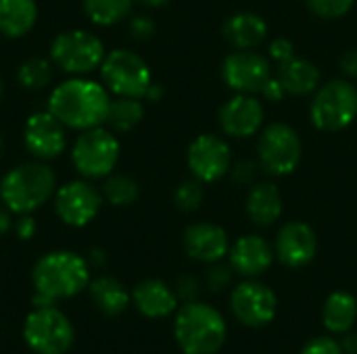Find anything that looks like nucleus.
I'll list each match as a JSON object with an SVG mask.
<instances>
[{
    "instance_id": "30",
    "label": "nucleus",
    "mask_w": 357,
    "mask_h": 354,
    "mask_svg": "<svg viewBox=\"0 0 357 354\" xmlns=\"http://www.w3.org/2000/svg\"><path fill=\"white\" fill-rule=\"evenodd\" d=\"M100 192H102V198L111 207H130L140 196V188H138L136 179H132L128 175H113V173L105 177Z\"/></svg>"
},
{
    "instance_id": "48",
    "label": "nucleus",
    "mask_w": 357,
    "mask_h": 354,
    "mask_svg": "<svg viewBox=\"0 0 357 354\" xmlns=\"http://www.w3.org/2000/svg\"><path fill=\"white\" fill-rule=\"evenodd\" d=\"M2 148H4V140H2V134H0V154H2Z\"/></svg>"
},
{
    "instance_id": "38",
    "label": "nucleus",
    "mask_w": 357,
    "mask_h": 354,
    "mask_svg": "<svg viewBox=\"0 0 357 354\" xmlns=\"http://www.w3.org/2000/svg\"><path fill=\"white\" fill-rule=\"evenodd\" d=\"M230 277H232V271L228 267H222V265L213 263V267L207 273V284L211 286V290H220L230 282Z\"/></svg>"
},
{
    "instance_id": "15",
    "label": "nucleus",
    "mask_w": 357,
    "mask_h": 354,
    "mask_svg": "<svg viewBox=\"0 0 357 354\" xmlns=\"http://www.w3.org/2000/svg\"><path fill=\"white\" fill-rule=\"evenodd\" d=\"M67 127L46 108L31 113L23 127V144L25 150L36 161H52L59 159L67 148Z\"/></svg>"
},
{
    "instance_id": "11",
    "label": "nucleus",
    "mask_w": 357,
    "mask_h": 354,
    "mask_svg": "<svg viewBox=\"0 0 357 354\" xmlns=\"http://www.w3.org/2000/svg\"><path fill=\"white\" fill-rule=\"evenodd\" d=\"M102 192L88 179H73L56 188L54 213L71 227H84L92 223L102 207Z\"/></svg>"
},
{
    "instance_id": "41",
    "label": "nucleus",
    "mask_w": 357,
    "mask_h": 354,
    "mask_svg": "<svg viewBox=\"0 0 357 354\" xmlns=\"http://www.w3.org/2000/svg\"><path fill=\"white\" fill-rule=\"evenodd\" d=\"M339 65H341V71H343L347 77H357V46L356 48H349V50L341 56Z\"/></svg>"
},
{
    "instance_id": "31",
    "label": "nucleus",
    "mask_w": 357,
    "mask_h": 354,
    "mask_svg": "<svg viewBox=\"0 0 357 354\" xmlns=\"http://www.w3.org/2000/svg\"><path fill=\"white\" fill-rule=\"evenodd\" d=\"M205 184H201L199 179H186L182 182L176 192H174V204L182 211V213H195L205 198Z\"/></svg>"
},
{
    "instance_id": "29",
    "label": "nucleus",
    "mask_w": 357,
    "mask_h": 354,
    "mask_svg": "<svg viewBox=\"0 0 357 354\" xmlns=\"http://www.w3.org/2000/svg\"><path fill=\"white\" fill-rule=\"evenodd\" d=\"M52 61L44 56H29L17 69V81L23 90L38 92L44 90L52 79Z\"/></svg>"
},
{
    "instance_id": "10",
    "label": "nucleus",
    "mask_w": 357,
    "mask_h": 354,
    "mask_svg": "<svg viewBox=\"0 0 357 354\" xmlns=\"http://www.w3.org/2000/svg\"><path fill=\"white\" fill-rule=\"evenodd\" d=\"M303 156V144L297 134L287 123L268 125L257 140V163L259 167L274 177L291 175Z\"/></svg>"
},
{
    "instance_id": "40",
    "label": "nucleus",
    "mask_w": 357,
    "mask_h": 354,
    "mask_svg": "<svg viewBox=\"0 0 357 354\" xmlns=\"http://www.w3.org/2000/svg\"><path fill=\"white\" fill-rule=\"evenodd\" d=\"M197 292H199V284H197V280H195L192 275L180 277V282H178V292H176V294H180L186 303H190V298H195Z\"/></svg>"
},
{
    "instance_id": "18",
    "label": "nucleus",
    "mask_w": 357,
    "mask_h": 354,
    "mask_svg": "<svg viewBox=\"0 0 357 354\" xmlns=\"http://www.w3.org/2000/svg\"><path fill=\"white\" fill-rule=\"evenodd\" d=\"M184 250L199 263H220L230 250L228 234L215 223H192L184 232Z\"/></svg>"
},
{
    "instance_id": "32",
    "label": "nucleus",
    "mask_w": 357,
    "mask_h": 354,
    "mask_svg": "<svg viewBox=\"0 0 357 354\" xmlns=\"http://www.w3.org/2000/svg\"><path fill=\"white\" fill-rule=\"evenodd\" d=\"M305 2H307V8L316 17L333 21V19L345 17L354 8L356 0H305Z\"/></svg>"
},
{
    "instance_id": "36",
    "label": "nucleus",
    "mask_w": 357,
    "mask_h": 354,
    "mask_svg": "<svg viewBox=\"0 0 357 354\" xmlns=\"http://www.w3.org/2000/svg\"><path fill=\"white\" fill-rule=\"evenodd\" d=\"M257 169H261L259 163L241 161V163L234 165L232 177H234V182H238L241 186H253V184H255V175H257Z\"/></svg>"
},
{
    "instance_id": "20",
    "label": "nucleus",
    "mask_w": 357,
    "mask_h": 354,
    "mask_svg": "<svg viewBox=\"0 0 357 354\" xmlns=\"http://www.w3.org/2000/svg\"><path fill=\"white\" fill-rule=\"evenodd\" d=\"M132 303L140 315L149 319H163L178 309L176 292L161 280H144L132 292Z\"/></svg>"
},
{
    "instance_id": "19",
    "label": "nucleus",
    "mask_w": 357,
    "mask_h": 354,
    "mask_svg": "<svg viewBox=\"0 0 357 354\" xmlns=\"http://www.w3.org/2000/svg\"><path fill=\"white\" fill-rule=\"evenodd\" d=\"M228 257H230V267L236 273L245 277H257L270 269L274 261V250L261 236L249 234L232 244Z\"/></svg>"
},
{
    "instance_id": "12",
    "label": "nucleus",
    "mask_w": 357,
    "mask_h": 354,
    "mask_svg": "<svg viewBox=\"0 0 357 354\" xmlns=\"http://www.w3.org/2000/svg\"><path fill=\"white\" fill-rule=\"evenodd\" d=\"M186 163L195 179L201 184H215L232 169V152L222 136L201 134L190 142Z\"/></svg>"
},
{
    "instance_id": "45",
    "label": "nucleus",
    "mask_w": 357,
    "mask_h": 354,
    "mask_svg": "<svg viewBox=\"0 0 357 354\" xmlns=\"http://www.w3.org/2000/svg\"><path fill=\"white\" fill-rule=\"evenodd\" d=\"M136 2H140V4L146 6V8H163V6H167L172 0H136Z\"/></svg>"
},
{
    "instance_id": "35",
    "label": "nucleus",
    "mask_w": 357,
    "mask_h": 354,
    "mask_svg": "<svg viewBox=\"0 0 357 354\" xmlns=\"http://www.w3.org/2000/svg\"><path fill=\"white\" fill-rule=\"evenodd\" d=\"M268 52H270V58L280 65V63H287V61H291L295 56V44L289 38H282L280 35V38H276V40L270 42Z\"/></svg>"
},
{
    "instance_id": "16",
    "label": "nucleus",
    "mask_w": 357,
    "mask_h": 354,
    "mask_svg": "<svg viewBox=\"0 0 357 354\" xmlns=\"http://www.w3.org/2000/svg\"><path fill=\"white\" fill-rule=\"evenodd\" d=\"M274 252L284 267L299 269L314 261L318 252V236L305 221H289L280 227Z\"/></svg>"
},
{
    "instance_id": "21",
    "label": "nucleus",
    "mask_w": 357,
    "mask_h": 354,
    "mask_svg": "<svg viewBox=\"0 0 357 354\" xmlns=\"http://www.w3.org/2000/svg\"><path fill=\"white\" fill-rule=\"evenodd\" d=\"M222 35L236 50H253L268 38V23L257 13H236L224 21Z\"/></svg>"
},
{
    "instance_id": "7",
    "label": "nucleus",
    "mask_w": 357,
    "mask_h": 354,
    "mask_svg": "<svg viewBox=\"0 0 357 354\" xmlns=\"http://www.w3.org/2000/svg\"><path fill=\"white\" fill-rule=\"evenodd\" d=\"M107 56L102 40L88 29H69L54 35L50 61L69 75H88L100 69Z\"/></svg>"
},
{
    "instance_id": "39",
    "label": "nucleus",
    "mask_w": 357,
    "mask_h": 354,
    "mask_svg": "<svg viewBox=\"0 0 357 354\" xmlns=\"http://www.w3.org/2000/svg\"><path fill=\"white\" fill-rule=\"evenodd\" d=\"M266 100H270V102H280L284 96H287V92H284V88H282V83L276 79V75H272L268 81H266V86L261 88V92H259Z\"/></svg>"
},
{
    "instance_id": "28",
    "label": "nucleus",
    "mask_w": 357,
    "mask_h": 354,
    "mask_svg": "<svg viewBox=\"0 0 357 354\" xmlns=\"http://www.w3.org/2000/svg\"><path fill=\"white\" fill-rule=\"evenodd\" d=\"M134 0H82L86 17L98 27H111L130 17Z\"/></svg>"
},
{
    "instance_id": "47",
    "label": "nucleus",
    "mask_w": 357,
    "mask_h": 354,
    "mask_svg": "<svg viewBox=\"0 0 357 354\" xmlns=\"http://www.w3.org/2000/svg\"><path fill=\"white\" fill-rule=\"evenodd\" d=\"M2 94H4V83H2V77H0V100H2Z\"/></svg>"
},
{
    "instance_id": "24",
    "label": "nucleus",
    "mask_w": 357,
    "mask_h": 354,
    "mask_svg": "<svg viewBox=\"0 0 357 354\" xmlns=\"http://www.w3.org/2000/svg\"><path fill=\"white\" fill-rule=\"evenodd\" d=\"M38 21L36 0H0V33L17 40L27 35Z\"/></svg>"
},
{
    "instance_id": "22",
    "label": "nucleus",
    "mask_w": 357,
    "mask_h": 354,
    "mask_svg": "<svg viewBox=\"0 0 357 354\" xmlns=\"http://www.w3.org/2000/svg\"><path fill=\"white\" fill-rule=\"evenodd\" d=\"M282 194L272 182H255L247 194V215L259 227L274 225L282 215Z\"/></svg>"
},
{
    "instance_id": "17",
    "label": "nucleus",
    "mask_w": 357,
    "mask_h": 354,
    "mask_svg": "<svg viewBox=\"0 0 357 354\" xmlns=\"http://www.w3.org/2000/svg\"><path fill=\"white\" fill-rule=\"evenodd\" d=\"M266 111L255 94H234L218 113L220 127L230 138H251L259 131Z\"/></svg>"
},
{
    "instance_id": "44",
    "label": "nucleus",
    "mask_w": 357,
    "mask_h": 354,
    "mask_svg": "<svg viewBox=\"0 0 357 354\" xmlns=\"http://www.w3.org/2000/svg\"><path fill=\"white\" fill-rule=\"evenodd\" d=\"M163 92H165V90H163V86L153 81V86L149 88V92H146L144 100H149V102H159V100L163 98Z\"/></svg>"
},
{
    "instance_id": "34",
    "label": "nucleus",
    "mask_w": 357,
    "mask_h": 354,
    "mask_svg": "<svg viewBox=\"0 0 357 354\" xmlns=\"http://www.w3.org/2000/svg\"><path fill=\"white\" fill-rule=\"evenodd\" d=\"M301 354H343V348L337 340L328 336H318L303 346Z\"/></svg>"
},
{
    "instance_id": "43",
    "label": "nucleus",
    "mask_w": 357,
    "mask_h": 354,
    "mask_svg": "<svg viewBox=\"0 0 357 354\" xmlns=\"http://www.w3.org/2000/svg\"><path fill=\"white\" fill-rule=\"evenodd\" d=\"M341 348H343V353L347 354H357V332H347L345 334V338H343V342H341Z\"/></svg>"
},
{
    "instance_id": "9",
    "label": "nucleus",
    "mask_w": 357,
    "mask_h": 354,
    "mask_svg": "<svg viewBox=\"0 0 357 354\" xmlns=\"http://www.w3.org/2000/svg\"><path fill=\"white\" fill-rule=\"evenodd\" d=\"M23 340L36 354H65L73 346L75 332L65 313L56 307H42L27 315Z\"/></svg>"
},
{
    "instance_id": "27",
    "label": "nucleus",
    "mask_w": 357,
    "mask_h": 354,
    "mask_svg": "<svg viewBox=\"0 0 357 354\" xmlns=\"http://www.w3.org/2000/svg\"><path fill=\"white\" fill-rule=\"evenodd\" d=\"M144 117V104L142 98H130V96H115L111 98V106L107 113L105 125L111 131H132Z\"/></svg>"
},
{
    "instance_id": "4",
    "label": "nucleus",
    "mask_w": 357,
    "mask_h": 354,
    "mask_svg": "<svg viewBox=\"0 0 357 354\" xmlns=\"http://www.w3.org/2000/svg\"><path fill=\"white\" fill-rule=\"evenodd\" d=\"M36 292L52 300L73 298L90 284L88 261L71 250H54L38 259L31 271Z\"/></svg>"
},
{
    "instance_id": "14",
    "label": "nucleus",
    "mask_w": 357,
    "mask_h": 354,
    "mask_svg": "<svg viewBox=\"0 0 357 354\" xmlns=\"http://www.w3.org/2000/svg\"><path fill=\"white\" fill-rule=\"evenodd\" d=\"M272 75L270 58L255 50L230 52L222 63V79L236 94H259Z\"/></svg>"
},
{
    "instance_id": "2",
    "label": "nucleus",
    "mask_w": 357,
    "mask_h": 354,
    "mask_svg": "<svg viewBox=\"0 0 357 354\" xmlns=\"http://www.w3.org/2000/svg\"><path fill=\"white\" fill-rule=\"evenodd\" d=\"M56 192V175L44 161H29L8 169L0 179V202L15 215L42 209Z\"/></svg>"
},
{
    "instance_id": "1",
    "label": "nucleus",
    "mask_w": 357,
    "mask_h": 354,
    "mask_svg": "<svg viewBox=\"0 0 357 354\" xmlns=\"http://www.w3.org/2000/svg\"><path fill=\"white\" fill-rule=\"evenodd\" d=\"M109 106L111 92L102 86V81L88 79L84 75H71L48 96V111L67 129L75 131L105 125Z\"/></svg>"
},
{
    "instance_id": "8",
    "label": "nucleus",
    "mask_w": 357,
    "mask_h": 354,
    "mask_svg": "<svg viewBox=\"0 0 357 354\" xmlns=\"http://www.w3.org/2000/svg\"><path fill=\"white\" fill-rule=\"evenodd\" d=\"M98 71L102 86L113 96H130L144 100L149 88L153 86V73L149 63L128 48H115L107 52Z\"/></svg>"
},
{
    "instance_id": "46",
    "label": "nucleus",
    "mask_w": 357,
    "mask_h": 354,
    "mask_svg": "<svg viewBox=\"0 0 357 354\" xmlns=\"http://www.w3.org/2000/svg\"><path fill=\"white\" fill-rule=\"evenodd\" d=\"M90 257H92V261H94L96 265H102V263H105V252H102V250H96V248H94V250L90 252Z\"/></svg>"
},
{
    "instance_id": "13",
    "label": "nucleus",
    "mask_w": 357,
    "mask_h": 354,
    "mask_svg": "<svg viewBox=\"0 0 357 354\" xmlns=\"http://www.w3.org/2000/svg\"><path fill=\"white\" fill-rule=\"evenodd\" d=\"M230 309L245 328L259 330L266 328L270 321H274L278 311V298L274 290L268 288L266 284L247 280L232 290Z\"/></svg>"
},
{
    "instance_id": "37",
    "label": "nucleus",
    "mask_w": 357,
    "mask_h": 354,
    "mask_svg": "<svg viewBox=\"0 0 357 354\" xmlns=\"http://www.w3.org/2000/svg\"><path fill=\"white\" fill-rule=\"evenodd\" d=\"M13 230H15V234H17L19 240H31V238L36 236L38 223H36L33 215L27 213V215H19V219L15 221Z\"/></svg>"
},
{
    "instance_id": "6",
    "label": "nucleus",
    "mask_w": 357,
    "mask_h": 354,
    "mask_svg": "<svg viewBox=\"0 0 357 354\" xmlns=\"http://www.w3.org/2000/svg\"><path fill=\"white\" fill-rule=\"evenodd\" d=\"M121 146L111 129L92 127L79 131L71 146V165L86 179H102L119 163Z\"/></svg>"
},
{
    "instance_id": "42",
    "label": "nucleus",
    "mask_w": 357,
    "mask_h": 354,
    "mask_svg": "<svg viewBox=\"0 0 357 354\" xmlns=\"http://www.w3.org/2000/svg\"><path fill=\"white\" fill-rule=\"evenodd\" d=\"M13 225H15V223H13V213L2 204V207H0V238L6 236V234L13 230Z\"/></svg>"
},
{
    "instance_id": "26",
    "label": "nucleus",
    "mask_w": 357,
    "mask_h": 354,
    "mask_svg": "<svg viewBox=\"0 0 357 354\" xmlns=\"http://www.w3.org/2000/svg\"><path fill=\"white\" fill-rule=\"evenodd\" d=\"M357 321V300L349 292H333L322 307V323L333 334H347Z\"/></svg>"
},
{
    "instance_id": "25",
    "label": "nucleus",
    "mask_w": 357,
    "mask_h": 354,
    "mask_svg": "<svg viewBox=\"0 0 357 354\" xmlns=\"http://www.w3.org/2000/svg\"><path fill=\"white\" fill-rule=\"evenodd\" d=\"M88 288H90V298L96 305V309L109 317L121 315L132 303V294L115 277H109V275L98 277V280L90 282Z\"/></svg>"
},
{
    "instance_id": "33",
    "label": "nucleus",
    "mask_w": 357,
    "mask_h": 354,
    "mask_svg": "<svg viewBox=\"0 0 357 354\" xmlns=\"http://www.w3.org/2000/svg\"><path fill=\"white\" fill-rule=\"evenodd\" d=\"M128 29H130V35L138 42H146L155 35L157 31V25L155 21L149 17V15H134L128 23Z\"/></svg>"
},
{
    "instance_id": "3",
    "label": "nucleus",
    "mask_w": 357,
    "mask_h": 354,
    "mask_svg": "<svg viewBox=\"0 0 357 354\" xmlns=\"http://www.w3.org/2000/svg\"><path fill=\"white\" fill-rule=\"evenodd\" d=\"M174 336L184 354H215L226 342L228 328L218 309L190 300L176 313Z\"/></svg>"
},
{
    "instance_id": "23",
    "label": "nucleus",
    "mask_w": 357,
    "mask_h": 354,
    "mask_svg": "<svg viewBox=\"0 0 357 354\" xmlns=\"http://www.w3.org/2000/svg\"><path fill=\"white\" fill-rule=\"evenodd\" d=\"M276 79L282 83L287 96H307L312 92H316L320 88V69L307 61V58H299L293 56L287 63H280L276 69Z\"/></svg>"
},
{
    "instance_id": "5",
    "label": "nucleus",
    "mask_w": 357,
    "mask_h": 354,
    "mask_svg": "<svg viewBox=\"0 0 357 354\" xmlns=\"http://www.w3.org/2000/svg\"><path fill=\"white\" fill-rule=\"evenodd\" d=\"M310 119L316 129L335 134L357 119V88L349 79H331L320 86L310 104Z\"/></svg>"
}]
</instances>
